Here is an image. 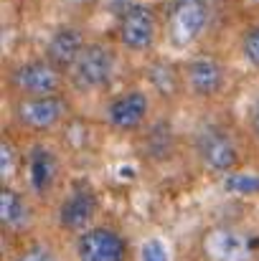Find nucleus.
<instances>
[{
    "label": "nucleus",
    "mask_w": 259,
    "mask_h": 261,
    "mask_svg": "<svg viewBox=\"0 0 259 261\" xmlns=\"http://www.w3.org/2000/svg\"><path fill=\"white\" fill-rule=\"evenodd\" d=\"M74 256L77 261H127L130 244L117 228L94 223L74 236Z\"/></svg>",
    "instance_id": "nucleus-6"
},
{
    "label": "nucleus",
    "mask_w": 259,
    "mask_h": 261,
    "mask_svg": "<svg viewBox=\"0 0 259 261\" xmlns=\"http://www.w3.org/2000/svg\"><path fill=\"white\" fill-rule=\"evenodd\" d=\"M158 38V18L143 3H130L122 8L117 20V41L130 54H148Z\"/></svg>",
    "instance_id": "nucleus-7"
},
{
    "label": "nucleus",
    "mask_w": 259,
    "mask_h": 261,
    "mask_svg": "<svg viewBox=\"0 0 259 261\" xmlns=\"http://www.w3.org/2000/svg\"><path fill=\"white\" fill-rule=\"evenodd\" d=\"M72 107L64 94H46V96H15L10 114L13 122L31 132H51L61 127L69 117Z\"/></svg>",
    "instance_id": "nucleus-3"
},
{
    "label": "nucleus",
    "mask_w": 259,
    "mask_h": 261,
    "mask_svg": "<svg viewBox=\"0 0 259 261\" xmlns=\"http://www.w3.org/2000/svg\"><path fill=\"white\" fill-rule=\"evenodd\" d=\"M104 119H107V127L120 132V135H132V132L145 129V124L150 119V96H148V91L135 87L112 96V101L104 109Z\"/></svg>",
    "instance_id": "nucleus-9"
},
{
    "label": "nucleus",
    "mask_w": 259,
    "mask_h": 261,
    "mask_svg": "<svg viewBox=\"0 0 259 261\" xmlns=\"http://www.w3.org/2000/svg\"><path fill=\"white\" fill-rule=\"evenodd\" d=\"M33 221L31 200L28 195L13 185V182H0V223L5 233H23Z\"/></svg>",
    "instance_id": "nucleus-14"
},
{
    "label": "nucleus",
    "mask_w": 259,
    "mask_h": 261,
    "mask_svg": "<svg viewBox=\"0 0 259 261\" xmlns=\"http://www.w3.org/2000/svg\"><path fill=\"white\" fill-rule=\"evenodd\" d=\"M226 190H229V193H237V195L259 193V175L234 170V173L226 175Z\"/></svg>",
    "instance_id": "nucleus-18"
},
{
    "label": "nucleus",
    "mask_w": 259,
    "mask_h": 261,
    "mask_svg": "<svg viewBox=\"0 0 259 261\" xmlns=\"http://www.w3.org/2000/svg\"><path fill=\"white\" fill-rule=\"evenodd\" d=\"M191 150L198 158V163L216 175H229L239 170V145L231 137V132L216 122L198 124L191 137Z\"/></svg>",
    "instance_id": "nucleus-1"
},
{
    "label": "nucleus",
    "mask_w": 259,
    "mask_h": 261,
    "mask_svg": "<svg viewBox=\"0 0 259 261\" xmlns=\"http://www.w3.org/2000/svg\"><path fill=\"white\" fill-rule=\"evenodd\" d=\"M97 195L86 188H74L69 190L59 208H56V223L66 231V233H82L84 228L94 226V216H97Z\"/></svg>",
    "instance_id": "nucleus-13"
},
{
    "label": "nucleus",
    "mask_w": 259,
    "mask_h": 261,
    "mask_svg": "<svg viewBox=\"0 0 259 261\" xmlns=\"http://www.w3.org/2000/svg\"><path fill=\"white\" fill-rule=\"evenodd\" d=\"M252 129H254V135L259 137V99L254 101V107H252Z\"/></svg>",
    "instance_id": "nucleus-21"
},
{
    "label": "nucleus",
    "mask_w": 259,
    "mask_h": 261,
    "mask_svg": "<svg viewBox=\"0 0 259 261\" xmlns=\"http://www.w3.org/2000/svg\"><path fill=\"white\" fill-rule=\"evenodd\" d=\"M140 261H171V256L160 239H148L140 246Z\"/></svg>",
    "instance_id": "nucleus-20"
},
{
    "label": "nucleus",
    "mask_w": 259,
    "mask_h": 261,
    "mask_svg": "<svg viewBox=\"0 0 259 261\" xmlns=\"http://www.w3.org/2000/svg\"><path fill=\"white\" fill-rule=\"evenodd\" d=\"M61 180V158L54 147L36 142L26 155V182L36 198H49Z\"/></svg>",
    "instance_id": "nucleus-11"
},
{
    "label": "nucleus",
    "mask_w": 259,
    "mask_h": 261,
    "mask_svg": "<svg viewBox=\"0 0 259 261\" xmlns=\"http://www.w3.org/2000/svg\"><path fill=\"white\" fill-rule=\"evenodd\" d=\"M201 251L208 261H252L254 249L249 233L237 226H214L203 233Z\"/></svg>",
    "instance_id": "nucleus-10"
},
{
    "label": "nucleus",
    "mask_w": 259,
    "mask_h": 261,
    "mask_svg": "<svg viewBox=\"0 0 259 261\" xmlns=\"http://www.w3.org/2000/svg\"><path fill=\"white\" fill-rule=\"evenodd\" d=\"M150 84L158 89V94L163 96H171V94H178L183 89V76H180V69L178 66H171L166 61H155L150 69Z\"/></svg>",
    "instance_id": "nucleus-15"
},
{
    "label": "nucleus",
    "mask_w": 259,
    "mask_h": 261,
    "mask_svg": "<svg viewBox=\"0 0 259 261\" xmlns=\"http://www.w3.org/2000/svg\"><path fill=\"white\" fill-rule=\"evenodd\" d=\"M239 51H242V59L259 71V23L249 25L244 33H242V41H239Z\"/></svg>",
    "instance_id": "nucleus-17"
},
{
    "label": "nucleus",
    "mask_w": 259,
    "mask_h": 261,
    "mask_svg": "<svg viewBox=\"0 0 259 261\" xmlns=\"http://www.w3.org/2000/svg\"><path fill=\"white\" fill-rule=\"evenodd\" d=\"M89 38H86L84 28L77 25V23H64V25H56L43 46V56L59 66L61 71H66L69 76V69L77 64V59L82 56V51L86 48Z\"/></svg>",
    "instance_id": "nucleus-12"
},
{
    "label": "nucleus",
    "mask_w": 259,
    "mask_h": 261,
    "mask_svg": "<svg viewBox=\"0 0 259 261\" xmlns=\"http://www.w3.org/2000/svg\"><path fill=\"white\" fill-rule=\"evenodd\" d=\"M211 23V5L208 0H173L168 10L166 33L175 48L193 46Z\"/></svg>",
    "instance_id": "nucleus-5"
},
{
    "label": "nucleus",
    "mask_w": 259,
    "mask_h": 261,
    "mask_svg": "<svg viewBox=\"0 0 259 261\" xmlns=\"http://www.w3.org/2000/svg\"><path fill=\"white\" fill-rule=\"evenodd\" d=\"M247 3H249V5H259V0H247Z\"/></svg>",
    "instance_id": "nucleus-22"
},
{
    "label": "nucleus",
    "mask_w": 259,
    "mask_h": 261,
    "mask_svg": "<svg viewBox=\"0 0 259 261\" xmlns=\"http://www.w3.org/2000/svg\"><path fill=\"white\" fill-rule=\"evenodd\" d=\"M66 3H84V0H66Z\"/></svg>",
    "instance_id": "nucleus-23"
},
{
    "label": "nucleus",
    "mask_w": 259,
    "mask_h": 261,
    "mask_svg": "<svg viewBox=\"0 0 259 261\" xmlns=\"http://www.w3.org/2000/svg\"><path fill=\"white\" fill-rule=\"evenodd\" d=\"M180 76H183V91L191 94L193 99H201V101L221 96L226 91V84H229L226 66L221 61H216L214 56L188 59L180 66Z\"/></svg>",
    "instance_id": "nucleus-8"
},
{
    "label": "nucleus",
    "mask_w": 259,
    "mask_h": 261,
    "mask_svg": "<svg viewBox=\"0 0 259 261\" xmlns=\"http://www.w3.org/2000/svg\"><path fill=\"white\" fill-rule=\"evenodd\" d=\"M5 82L15 96H46V94H64L69 76L43 56V59H26L15 64L8 71Z\"/></svg>",
    "instance_id": "nucleus-2"
},
{
    "label": "nucleus",
    "mask_w": 259,
    "mask_h": 261,
    "mask_svg": "<svg viewBox=\"0 0 259 261\" xmlns=\"http://www.w3.org/2000/svg\"><path fill=\"white\" fill-rule=\"evenodd\" d=\"M117 76V56L109 46L89 41L77 64L69 69V84L82 91L107 89Z\"/></svg>",
    "instance_id": "nucleus-4"
},
{
    "label": "nucleus",
    "mask_w": 259,
    "mask_h": 261,
    "mask_svg": "<svg viewBox=\"0 0 259 261\" xmlns=\"http://www.w3.org/2000/svg\"><path fill=\"white\" fill-rule=\"evenodd\" d=\"M13 261H61V256H59V251L54 246L36 241V244H28L20 251H15Z\"/></svg>",
    "instance_id": "nucleus-19"
},
{
    "label": "nucleus",
    "mask_w": 259,
    "mask_h": 261,
    "mask_svg": "<svg viewBox=\"0 0 259 261\" xmlns=\"http://www.w3.org/2000/svg\"><path fill=\"white\" fill-rule=\"evenodd\" d=\"M20 168H23L20 147L8 135H3V140H0V182H13L20 173Z\"/></svg>",
    "instance_id": "nucleus-16"
}]
</instances>
